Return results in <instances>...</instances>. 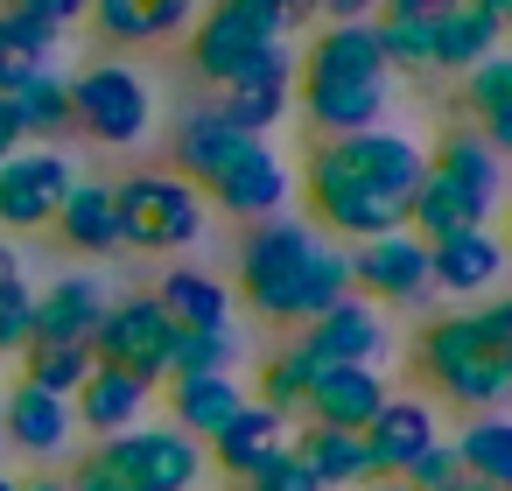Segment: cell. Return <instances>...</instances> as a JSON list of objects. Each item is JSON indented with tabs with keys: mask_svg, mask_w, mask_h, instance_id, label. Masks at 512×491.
Listing matches in <instances>:
<instances>
[{
	"mask_svg": "<svg viewBox=\"0 0 512 491\" xmlns=\"http://www.w3.org/2000/svg\"><path fill=\"white\" fill-rule=\"evenodd\" d=\"M421 176H428L421 141L393 127H365V134L316 141L302 155V204L316 232H337V246H358L379 232H407Z\"/></svg>",
	"mask_w": 512,
	"mask_h": 491,
	"instance_id": "1",
	"label": "cell"
},
{
	"mask_svg": "<svg viewBox=\"0 0 512 491\" xmlns=\"http://www.w3.org/2000/svg\"><path fill=\"white\" fill-rule=\"evenodd\" d=\"M295 113L316 127V141L386 127V113H393V71L379 57L372 22H323L295 50Z\"/></svg>",
	"mask_w": 512,
	"mask_h": 491,
	"instance_id": "2",
	"label": "cell"
},
{
	"mask_svg": "<svg viewBox=\"0 0 512 491\" xmlns=\"http://www.w3.org/2000/svg\"><path fill=\"white\" fill-rule=\"evenodd\" d=\"M414 372H421L428 400H449V407H463V414H484V407H505V400H512V372L498 365L477 302L442 309V316L414 337Z\"/></svg>",
	"mask_w": 512,
	"mask_h": 491,
	"instance_id": "3",
	"label": "cell"
},
{
	"mask_svg": "<svg viewBox=\"0 0 512 491\" xmlns=\"http://www.w3.org/2000/svg\"><path fill=\"white\" fill-rule=\"evenodd\" d=\"M113 211H120V246L134 253H190L204 232H211V204L190 176L176 169H134V176H113Z\"/></svg>",
	"mask_w": 512,
	"mask_h": 491,
	"instance_id": "4",
	"label": "cell"
},
{
	"mask_svg": "<svg viewBox=\"0 0 512 491\" xmlns=\"http://www.w3.org/2000/svg\"><path fill=\"white\" fill-rule=\"evenodd\" d=\"M323 232L309 218H267V225H246L239 239V302L260 316V323H295V295H302V274L316 260Z\"/></svg>",
	"mask_w": 512,
	"mask_h": 491,
	"instance_id": "5",
	"label": "cell"
},
{
	"mask_svg": "<svg viewBox=\"0 0 512 491\" xmlns=\"http://www.w3.org/2000/svg\"><path fill=\"white\" fill-rule=\"evenodd\" d=\"M288 43H295V29L274 0H204L190 22V71L211 92H225L246 64H260L267 50H288Z\"/></svg>",
	"mask_w": 512,
	"mask_h": 491,
	"instance_id": "6",
	"label": "cell"
},
{
	"mask_svg": "<svg viewBox=\"0 0 512 491\" xmlns=\"http://www.w3.org/2000/svg\"><path fill=\"white\" fill-rule=\"evenodd\" d=\"M71 134H85L106 155H127L155 134V85L127 57H99L71 78Z\"/></svg>",
	"mask_w": 512,
	"mask_h": 491,
	"instance_id": "7",
	"label": "cell"
},
{
	"mask_svg": "<svg viewBox=\"0 0 512 491\" xmlns=\"http://www.w3.org/2000/svg\"><path fill=\"white\" fill-rule=\"evenodd\" d=\"M106 456L120 463L127 491H197V484H204V470H211L204 442H197V435H183V428H169V421H141V428L113 435V442H106Z\"/></svg>",
	"mask_w": 512,
	"mask_h": 491,
	"instance_id": "8",
	"label": "cell"
},
{
	"mask_svg": "<svg viewBox=\"0 0 512 491\" xmlns=\"http://www.w3.org/2000/svg\"><path fill=\"white\" fill-rule=\"evenodd\" d=\"M288 197H295V169H288V155H281L274 141H246V148L204 183V204L225 211V218H239V225L281 218Z\"/></svg>",
	"mask_w": 512,
	"mask_h": 491,
	"instance_id": "9",
	"label": "cell"
},
{
	"mask_svg": "<svg viewBox=\"0 0 512 491\" xmlns=\"http://www.w3.org/2000/svg\"><path fill=\"white\" fill-rule=\"evenodd\" d=\"M169 337H176V323H169V309L155 302V288L113 295L106 316H99V330H92V358H99V365H127V372H141V379L162 386V372H169Z\"/></svg>",
	"mask_w": 512,
	"mask_h": 491,
	"instance_id": "10",
	"label": "cell"
},
{
	"mask_svg": "<svg viewBox=\"0 0 512 491\" xmlns=\"http://www.w3.org/2000/svg\"><path fill=\"white\" fill-rule=\"evenodd\" d=\"M78 169L64 148H22L0 162V232H50Z\"/></svg>",
	"mask_w": 512,
	"mask_h": 491,
	"instance_id": "11",
	"label": "cell"
},
{
	"mask_svg": "<svg viewBox=\"0 0 512 491\" xmlns=\"http://www.w3.org/2000/svg\"><path fill=\"white\" fill-rule=\"evenodd\" d=\"M344 260H351V295H365L379 309H400V302L435 295L428 288V239H414V232L358 239V246H344Z\"/></svg>",
	"mask_w": 512,
	"mask_h": 491,
	"instance_id": "12",
	"label": "cell"
},
{
	"mask_svg": "<svg viewBox=\"0 0 512 491\" xmlns=\"http://www.w3.org/2000/svg\"><path fill=\"white\" fill-rule=\"evenodd\" d=\"M155 400H162V386L155 379H141V372H127V365H99L92 358V372L78 379V393H71V421L92 435V442H113V435H127V428H141L148 414H155Z\"/></svg>",
	"mask_w": 512,
	"mask_h": 491,
	"instance_id": "13",
	"label": "cell"
},
{
	"mask_svg": "<svg viewBox=\"0 0 512 491\" xmlns=\"http://www.w3.org/2000/svg\"><path fill=\"white\" fill-rule=\"evenodd\" d=\"M358 442H365L372 477H400L421 449H435V442H442V407H435L428 393H386V400H379V414L358 428Z\"/></svg>",
	"mask_w": 512,
	"mask_h": 491,
	"instance_id": "14",
	"label": "cell"
},
{
	"mask_svg": "<svg viewBox=\"0 0 512 491\" xmlns=\"http://www.w3.org/2000/svg\"><path fill=\"white\" fill-rule=\"evenodd\" d=\"M211 106H218L232 127H246V134H260V141H267V134L295 113V43H288V50H267L260 64H246V71H239Z\"/></svg>",
	"mask_w": 512,
	"mask_h": 491,
	"instance_id": "15",
	"label": "cell"
},
{
	"mask_svg": "<svg viewBox=\"0 0 512 491\" xmlns=\"http://www.w3.org/2000/svg\"><path fill=\"white\" fill-rule=\"evenodd\" d=\"M295 344H302L316 365H379L393 337H386V309H379V302H365V295H344L337 309L309 316Z\"/></svg>",
	"mask_w": 512,
	"mask_h": 491,
	"instance_id": "16",
	"label": "cell"
},
{
	"mask_svg": "<svg viewBox=\"0 0 512 491\" xmlns=\"http://www.w3.org/2000/svg\"><path fill=\"white\" fill-rule=\"evenodd\" d=\"M197 8L204 0H92L85 22L106 50H162V43L190 36Z\"/></svg>",
	"mask_w": 512,
	"mask_h": 491,
	"instance_id": "17",
	"label": "cell"
},
{
	"mask_svg": "<svg viewBox=\"0 0 512 491\" xmlns=\"http://www.w3.org/2000/svg\"><path fill=\"white\" fill-rule=\"evenodd\" d=\"M78 421H71V400L64 393H43L29 379H15L8 393H0V442L22 449L29 463H57L71 449Z\"/></svg>",
	"mask_w": 512,
	"mask_h": 491,
	"instance_id": "18",
	"label": "cell"
},
{
	"mask_svg": "<svg viewBox=\"0 0 512 491\" xmlns=\"http://www.w3.org/2000/svg\"><path fill=\"white\" fill-rule=\"evenodd\" d=\"M505 267H512V253H505V239H498L491 225L428 239V288H442V295L477 302V295H491V288L505 281Z\"/></svg>",
	"mask_w": 512,
	"mask_h": 491,
	"instance_id": "19",
	"label": "cell"
},
{
	"mask_svg": "<svg viewBox=\"0 0 512 491\" xmlns=\"http://www.w3.org/2000/svg\"><path fill=\"white\" fill-rule=\"evenodd\" d=\"M106 281L99 274H57L50 288H36V316H29V344H92L99 316H106Z\"/></svg>",
	"mask_w": 512,
	"mask_h": 491,
	"instance_id": "20",
	"label": "cell"
},
{
	"mask_svg": "<svg viewBox=\"0 0 512 491\" xmlns=\"http://www.w3.org/2000/svg\"><path fill=\"white\" fill-rule=\"evenodd\" d=\"M50 239L71 246L78 260H113V253H127V246H120V211H113V183L78 169V183H71V197H64V211H57Z\"/></svg>",
	"mask_w": 512,
	"mask_h": 491,
	"instance_id": "21",
	"label": "cell"
},
{
	"mask_svg": "<svg viewBox=\"0 0 512 491\" xmlns=\"http://www.w3.org/2000/svg\"><path fill=\"white\" fill-rule=\"evenodd\" d=\"M288 435H295V421H281V414H267L260 400H246V407L204 442V456H211V470H225L232 484H246L253 470H267V463L288 449Z\"/></svg>",
	"mask_w": 512,
	"mask_h": 491,
	"instance_id": "22",
	"label": "cell"
},
{
	"mask_svg": "<svg viewBox=\"0 0 512 491\" xmlns=\"http://www.w3.org/2000/svg\"><path fill=\"white\" fill-rule=\"evenodd\" d=\"M246 141H260V134L232 127L218 106H190V113L176 120V134H169V169H176V176H190V183L204 190V183H211V176L246 148Z\"/></svg>",
	"mask_w": 512,
	"mask_h": 491,
	"instance_id": "23",
	"label": "cell"
},
{
	"mask_svg": "<svg viewBox=\"0 0 512 491\" xmlns=\"http://www.w3.org/2000/svg\"><path fill=\"white\" fill-rule=\"evenodd\" d=\"M393 386L379 379V365H323L309 379V400H302V421H323V428H365L379 414Z\"/></svg>",
	"mask_w": 512,
	"mask_h": 491,
	"instance_id": "24",
	"label": "cell"
},
{
	"mask_svg": "<svg viewBox=\"0 0 512 491\" xmlns=\"http://www.w3.org/2000/svg\"><path fill=\"white\" fill-rule=\"evenodd\" d=\"M155 302L169 309L176 330H232V316H239V295H232L211 267H190V260H176V267L155 281Z\"/></svg>",
	"mask_w": 512,
	"mask_h": 491,
	"instance_id": "25",
	"label": "cell"
},
{
	"mask_svg": "<svg viewBox=\"0 0 512 491\" xmlns=\"http://www.w3.org/2000/svg\"><path fill=\"white\" fill-rule=\"evenodd\" d=\"M428 169H435L442 183H456L463 197H477L484 211H498V197H505V162H498V155L484 148V134L463 127V120L428 148Z\"/></svg>",
	"mask_w": 512,
	"mask_h": 491,
	"instance_id": "26",
	"label": "cell"
},
{
	"mask_svg": "<svg viewBox=\"0 0 512 491\" xmlns=\"http://www.w3.org/2000/svg\"><path fill=\"white\" fill-rule=\"evenodd\" d=\"M253 393L232 379V372H204V379H169L162 386V407H169V428H183V435H197V442H211L239 407H246Z\"/></svg>",
	"mask_w": 512,
	"mask_h": 491,
	"instance_id": "27",
	"label": "cell"
},
{
	"mask_svg": "<svg viewBox=\"0 0 512 491\" xmlns=\"http://www.w3.org/2000/svg\"><path fill=\"white\" fill-rule=\"evenodd\" d=\"M288 449L302 456V470H309L323 491H358V484H372V463H365L358 428H323V421H302V435H288Z\"/></svg>",
	"mask_w": 512,
	"mask_h": 491,
	"instance_id": "28",
	"label": "cell"
},
{
	"mask_svg": "<svg viewBox=\"0 0 512 491\" xmlns=\"http://www.w3.org/2000/svg\"><path fill=\"white\" fill-rule=\"evenodd\" d=\"M57 57H64V29H50V22L0 0V99L15 85H29L36 71H57Z\"/></svg>",
	"mask_w": 512,
	"mask_h": 491,
	"instance_id": "29",
	"label": "cell"
},
{
	"mask_svg": "<svg viewBox=\"0 0 512 491\" xmlns=\"http://www.w3.org/2000/svg\"><path fill=\"white\" fill-rule=\"evenodd\" d=\"M449 449L463 456V470L491 491H512V414L505 407H484V414H463V428L449 435Z\"/></svg>",
	"mask_w": 512,
	"mask_h": 491,
	"instance_id": "30",
	"label": "cell"
},
{
	"mask_svg": "<svg viewBox=\"0 0 512 491\" xmlns=\"http://www.w3.org/2000/svg\"><path fill=\"white\" fill-rule=\"evenodd\" d=\"M8 106H15V120H22V141H29V148H57V141L71 134V78H64V71H36L29 85L8 92Z\"/></svg>",
	"mask_w": 512,
	"mask_h": 491,
	"instance_id": "31",
	"label": "cell"
},
{
	"mask_svg": "<svg viewBox=\"0 0 512 491\" xmlns=\"http://www.w3.org/2000/svg\"><path fill=\"white\" fill-rule=\"evenodd\" d=\"M477 225H491V211H484L477 197H463L456 183H442L435 169H428V176H421V190H414L407 232H414V239H449V232H477Z\"/></svg>",
	"mask_w": 512,
	"mask_h": 491,
	"instance_id": "32",
	"label": "cell"
},
{
	"mask_svg": "<svg viewBox=\"0 0 512 491\" xmlns=\"http://www.w3.org/2000/svg\"><path fill=\"white\" fill-rule=\"evenodd\" d=\"M428 29H435V71H449V78H463L470 64H484L491 50H505V36L470 8V0H456V8H449V15H435Z\"/></svg>",
	"mask_w": 512,
	"mask_h": 491,
	"instance_id": "33",
	"label": "cell"
},
{
	"mask_svg": "<svg viewBox=\"0 0 512 491\" xmlns=\"http://www.w3.org/2000/svg\"><path fill=\"white\" fill-rule=\"evenodd\" d=\"M323 365L302 351V344H281L267 365H260V379H253V400L267 407V414H281V421H302V400H309V379H316Z\"/></svg>",
	"mask_w": 512,
	"mask_h": 491,
	"instance_id": "34",
	"label": "cell"
},
{
	"mask_svg": "<svg viewBox=\"0 0 512 491\" xmlns=\"http://www.w3.org/2000/svg\"><path fill=\"white\" fill-rule=\"evenodd\" d=\"M372 36H379V57L393 78H435V29L414 22V15H372Z\"/></svg>",
	"mask_w": 512,
	"mask_h": 491,
	"instance_id": "35",
	"label": "cell"
},
{
	"mask_svg": "<svg viewBox=\"0 0 512 491\" xmlns=\"http://www.w3.org/2000/svg\"><path fill=\"white\" fill-rule=\"evenodd\" d=\"M239 365V330H176L169 337V379H204V372H232Z\"/></svg>",
	"mask_w": 512,
	"mask_h": 491,
	"instance_id": "36",
	"label": "cell"
},
{
	"mask_svg": "<svg viewBox=\"0 0 512 491\" xmlns=\"http://www.w3.org/2000/svg\"><path fill=\"white\" fill-rule=\"evenodd\" d=\"M22 358V379L29 386H43V393H78V379L92 372V344H22L15 351Z\"/></svg>",
	"mask_w": 512,
	"mask_h": 491,
	"instance_id": "37",
	"label": "cell"
},
{
	"mask_svg": "<svg viewBox=\"0 0 512 491\" xmlns=\"http://www.w3.org/2000/svg\"><path fill=\"white\" fill-rule=\"evenodd\" d=\"M351 295V260H344V246H316V260H309V274H302V295H295V330L309 323V316H323V309H337Z\"/></svg>",
	"mask_w": 512,
	"mask_h": 491,
	"instance_id": "38",
	"label": "cell"
},
{
	"mask_svg": "<svg viewBox=\"0 0 512 491\" xmlns=\"http://www.w3.org/2000/svg\"><path fill=\"white\" fill-rule=\"evenodd\" d=\"M456 106L470 113V127H477L484 113L512 106V43H505V50H491L484 64H470V71L456 78Z\"/></svg>",
	"mask_w": 512,
	"mask_h": 491,
	"instance_id": "39",
	"label": "cell"
},
{
	"mask_svg": "<svg viewBox=\"0 0 512 491\" xmlns=\"http://www.w3.org/2000/svg\"><path fill=\"white\" fill-rule=\"evenodd\" d=\"M400 484H407V491H463V484H470V470H463V456H456V449H449V435H442L435 449H421V456L400 470Z\"/></svg>",
	"mask_w": 512,
	"mask_h": 491,
	"instance_id": "40",
	"label": "cell"
},
{
	"mask_svg": "<svg viewBox=\"0 0 512 491\" xmlns=\"http://www.w3.org/2000/svg\"><path fill=\"white\" fill-rule=\"evenodd\" d=\"M29 316H36V288L8 281V288H0V358H15L29 344Z\"/></svg>",
	"mask_w": 512,
	"mask_h": 491,
	"instance_id": "41",
	"label": "cell"
},
{
	"mask_svg": "<svg viewBox=\"0 0 512 491\" xmlns=\"http://www.w3.org/2000/svg\"><path fill=\"white\" fill-rule=\"evenodd\" d=\"M64 484H71V491H127V477H120V463L106 456V442L78 449V470H71Z\"/></svg>",
	"mask_w": 512,
	"mask_h": 491,
	"instance_id": "42",
	"label": "cell"
},
{
	"mask_svg": "<svg viewBox=\"0 0 512 491\" xmlns=\"http://www.w3.org/2000/svg\"><path fill=\"white\" fill-rule=\"evenodd\" d=\"M239 491H323V484H316V477L302 470V456H295V449H281V456H274L267 470H253V477H246Z\"/></svg>",
	"mask_w": 512,
	"mask_h": 491,
	"instance_id": "43",
	"label": "cell"
},
{
	"mask_svg": "<svg viewBox=\"0 0 512 491\" xmlns=\"http://www.w3.org/2000/svg\"><path fill=\"white\" fill-rule=\"evenodd\" d=\"M477 316H484V337H491L498 365L512 372V295H491V302H477Z\"/></svg>",
	"mask_w": 512,
	"mask_h": 491,
	"instance_id": "44",
	"label": "cell"
},
{
	"mask_svg": "<svg viewBox=\"0 0 512 491\" xmlns=\"http://www.w3.org/2000/svg\"><path fill=\"white\" fill-rule=\"evenodd\" d=\"M8 8H22V15H36V22H50V29H78L85 22V8H92V0H8Z\"/></svg>",
	"mask_w": 512,
	"mask_h": 491,
	"instance_id": "45",
	"label": "cell"
},
{
	"mask_svg": "<svg viewBox=\"0 0 512 491\" xmlns=\"http://www.w3.org/2000/svg\"><path fill=\"white\" fill-rule=\"evenodd\" d=\"M379 0H309V22H372Z\"/></svg>",
	"mask_w": 512,
	"mask_h": 491,
	"instance_id": "46",
	"label": "cell"
},
{
	"mask_svg": "<svg viewBox=\"0 0 512 491\" xmlns=\"http://www.w3.org/2000/svg\"><path fill=\"white\" fill-rule=\"evenodd\" d=\"M477 134H484V148H491L498 162H512V106L484 113V120H477Z\"/></svg>",
	"mask_w": 512,
	"mask_h": 491,
	"instance_id": "47",
	"label": "cell"
},
{
	"mask_svg": "<svg viewBox=\"0 0 512 491\" xmlns=\"http://www.w3.org/2000/svg\"><path fill=\"white\" fill-rule=\"evenodd\" d=\"M29 141H22V120H15V106L8 99H0V162H8V155H22Z\"/></svg>",
	"mask_w": 512,
	"mask_h": 491,
	"instance_id": "48",
	"label": "cell"
},
{
	"mask_svg": "<svg viewBox=\"0 0 512 491\" xmlns=\"http://www.w3.org/2000/svg\"><path fill=\"white\" fill-rule=\"evenodd\" d=\"M470 8H477V15H484V22H491V29L512 43V0H470Z\"/></svg>",
	"mask_w": 512,
	"mask_h": 491,
	"instance_id": "49",
	"label": "cell"
},
{
	"mask_svg": "<svg viewBox=\"0 0 512 491\" xmlns=\"http://www.w3.org/2000/svg\"><path fill=\"white\" fill-rule=\"evenodd\" d=\"M8 281H22V246L0 232V288H8Z\"/></svg>",
	"mask_w": 512,
	"mask_h": 491,
	"instance_id": "50",
	"label": "cell"
},
{
	"mask_svg": "<svg viewBox=\"0 0 512 491\" xmlns=\"http://www.w3.org/2000/svg\"><path fill=\"white\" fill-rule=\"evenodd\" d=\"M274 8H281V15H288V29L302 36V22H309V0H274Z\"/></svg>",
	"mask_w": 512,
	"mask_h": 491,
	"instance_id": "51",
	"label": "cell"
},
{
	"mask_svg": "<svg viewBox=\"0 0 512 491\" xmlns=\"http://www.w3.org/2000/svg\"><path fill=\"white\" fill-rule=\"evenodd\" d=\"M22 491H71V484H64V477H29Z\"/></svg>",
	"mask_w": 512,
	"mask_h": 491,
	"instance_id": "52",
	"label": "cell"
},
{
	"mask_svg": "<svg viewBox=\"0 0 512 491\" xmlns=\"http://www.w3.org/2000/svg\"><path fill=\"white\" fill-rule=\"evenodd\" d=\"M358 491H407L400 477H372V484H358Z\"/></svg>",
	"mask_w": 512,
	"mask_h": 491,
	"instance_id": "53",
	"label": "cell"
},
{
	"mask_svg": "<svg viewBox=\"0 0 512 491\" xmlns=\"http://www.w3.org/2000/svg\"><path fill=\"white\" fill-rule=\"evenodd\" d=\"M0 491H22V484H15V477H8V470H0Z\"/></svg>",
	"mask_w": 512,
	"mask_h": 491,
	"instance_id": "54",
	"label": "cell"
},
{
	"mask_svg": "<svg viewBox=\"0 0 512 491\" xmlns=\"http://www.w3.org/2000/svg\"><path fill=\"white\" fill-rule=\"evenodd\" d=\"M463 491H491V484H477V477H470V484H463Z\"/></svg>",
	"mask_w": 512,
	"mask_h": 491,
	"instance_id": "55",
	"label": "cell"
},
{
	"mask_svg": "<svg viewBox=\"0 0 512 491\" xmlns=\"http://www.w3.org/2000/svg\"><path fill=\"white\" fill-rule=\"evenodd\" d=\"M505 232H512V218H505ZM505 253H512V239H505Z\"/></svg>",
	"mask_w": 512,
	"mask_h": 491,
	"instance_id": "56",
	"label": "cell"
},
{
	"mask_svg": "<svg viewBox=\"0 0 512 491\" xmlns=\"http://www.w3.org/2000/svg\"><path fill=\"white\" fill-rule=\"evenodd\" d=\"M0 379H8V358H0Z\"/></svg>",
	"mask_w": 512,
	"mask_h": 491,
	"instance_id": "57",
	"label": "cell"
},
{
	"mask_svg": "<svg viewBox=\"0 0 512 491\" xmlns=\"http://www.w3.org/2000/svg\"><path fill=\"white\" fill-rule=\"evenodd\" d=\"M0 456H8V442H0Z\"/></svg>",
	"mask_w": 512,
	"mask_h": 491,
	"instance_id": "58",
	"label": "cell"
}]
</instances>
